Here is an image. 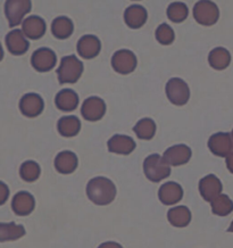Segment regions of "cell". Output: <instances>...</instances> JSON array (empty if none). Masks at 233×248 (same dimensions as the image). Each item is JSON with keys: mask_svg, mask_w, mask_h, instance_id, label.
Returning <instances> with one entry per match:
<instances>
[{"mask_svg": "<svg viewBox=\"0 0 233 248\" xmlns=\"http://www.w3.org/2000/svg\"><path fill=\"white\" fill-rule=\"evenodd\" d=\"M88 198L93 204L105 206L110 204L116 197V187L114 182L104 177L91 179L87 186Z\"/></svg>", "mask_w": 233, "mask_h": 248, "instance_id": "1", "label": "cell"}, {"mask_svg": "<svg viewBox=\"0 0 233 248\" xmlns=\"http://www.w3.org/2000/svg\"><path fill=\"white\" fill-rule=\"evenodd\" d=\"M143 172L152 182H160L171 175V168L162 156L152 154L143 162Z\"/></svg>", "mask_w": 233, "mask_h": 248, "instance_id": "2", "label": "cell"}, {"mask_svg": "<svg viewBox=\"0 0 233 248\" xmlns=\"http://www.w3.org/2000/svg\"><path fill=\"white\" fill-rule=\"evenodd\" d=\"M83 73V64L74 55L63 57L60 67L57 70V76L60 83H75Z\"/></svg>", "mask_w": 233, "mask_h": 248, "instance_id": "3", "label": "cell"}, {"mask_svg": "<svg viewBox=\"0 0 233 248\" xmlns=\"http://www.w3.org/2000/svg\"><path fill=\"white\" fill-rule=\"evenodd\" d=\"M32 7L29 0H8L5 4V14L8 19L9 27L14 28L23 23V17L30 13Z\"/></svg>", "mask_w": 233, "mask_h": 248, "instance_id": "4", "label": "cell"}, {"mask_svg": "<svg viewBox=\"0 0 233 248\" xmlns=\"http://www.w3.org/2000/svg\"><path fill=\"white\" fill-rule=\"evenodd\" d=\"M166 94L170 102L174 105L183 106L188 103L190 98V90L188 84L182 79L173 78L166 84Z\"/></svg>", "mask_w": 233, "mask_h": 248, "instance_id": "5", "label": "cell"}, {"mask_svg": "<svg viewBox=\"0 0 233 248\" xmlns=\"http://www.w3.org/2000/svg\"><path fill=\"white\" fill-rule=\"evenodd\" d=\"M193 17L199 24L214 25L219 17L218 7L212 1H198L193 7Z\"/></svg>", "mask_w": 233, "mask_h": 248, "instance_id": "6", "label": "cell"}, {"mask_svg": "<svg viewBox=\"0 0 233 248\" xmlns=\"http://www.w3.org/2000/svg\"><path fill=\"white\" fill-rule=\"evenodd\" d=\"M111 66L117 73L130 74L136 70L137 67V57L131 50L127 49H121L113 55L111 58Z\"/></svg>", "mask_w": 233, "mask_h": 248, "instance_id": "7", "label": "cell"}, {"mask_svg": "<svg viewBox=\"0 0 233 248\" xmlns=\"http://www.w3.org/2000/svg\"><path fill=\"white\" fill-rule=\"evenodd\" d=\"M208 148L218 157H228L233 149V140L230 133L217 132L208 140Z\"/></svg>", "mask_w": 233, "mask_h": 248, "instance_id": "8", "label": "cell"}, {"mask_svg": "<svg viewBox=\"0 0 233 248\" xmlns=\"http://www.w3.org/2000/svg\"><path fill=\"white\" fill-rule=\"evenodd\" d=\"M105 113H106V104L99 97H89L82 104V116L90 122H96L103 119Z\"/></svg>", "mask_w": 233, "mask_h": 248, "instance_id": "9", "label": "cell"}, {"mask_svg": "<svg viewBox=\"0 0 233 248\" xmlns=\"http://www.w3.org/2000/svg\"><path fill=\"white\" fill-rule=\"evenodd\" d=\"M57 57L49 48H39L32 54L31 64L38 72H49L55 67Z\"/></svg>", "mask_w": 233, "mask_h": 248, "instance_id": "10", "label": "cell"}, {"mask_svg": "<svg viewBox=\"0 0 233 248\" xmlns=\"http://www.w3.org/2000/svg\"><path fill=\"white\" fill-rule=\"evenodd\" d=\"M45 108V103L41 96L37 93H26L19 102V109L28 117L39 116Z\"/></svg>", "mask_w": 233, "mask_h": 248, "instance_id": "11", "label": "cell"}, {"mask_svg": "<svg viewBox=\"0 0 233 248\" xmlns=\"http://www.w3.org/2000/svg\"><path fill=\"white\" fill-rule=\"evenodd\" d=\"M223 189L222 182L214 174L206 175L199 181V191L200 195L206 202H212L215 200L217 196L221 195Z\"/></svg>", "mask_w": 233, "mask_h": 248, "instance_id": "12", "label": "cell"}, {"mask_svg": "<svg viewBox=\"0 0 233 248\" xmlns=\"http://www.w3.org/2000/svg\"><path fill=\"white\" fill-rule=\"evenodd\" d=\"M191 149L186 145H175L170 147L167 151L164 153L163 158L169 165L180 166L186 164L191 158Z\"/></svg>", "mask_w": 233, "mask_h": 248, "instance_id": "13", "label": "cell"}, {"mask_svg": "<svg viewBox=\"0 0 233 248\" xmlns=\"http://www.w3.org/2000/svg\"><path fill=\"white\" fill-rule=\"evenodd\" d=\"M46 29H47V25L40 16H29L22 23V32L32 40H38L44 37Z\"/></svg>", "mask_w": 233, "mask_h": 248, "instance_id": "14", "label": "cell"}, {"mask_svg": "<svg viewBox=\"0 0 233 248\" xmlns=\"http://www.w3.org/2000/svg\"><path fill=\"white\" fill-rule=\"evenodd\" d=\"M77 48L81 57L85 58V60H91V58L97 57L98 54L100 53L101 44L96 35L87 34L78 40Z\"/></svg>", "mask_w": 233, "mask_h": 248, "instance_id": "15", "label": "cell"}, {"mask_svg": "<svg viewBox=\"0 0 233 248\" xmlns=\"http://www.w3.org/2000/svg\"><path fill=\"white\" fill-rule=\"evenodd\" d=\"M35 207L34 197L28 191H19L12 201V208L15 214L19 217H26L31 214Z\"/></svg>", "mask_w": 233, "mask_h": 248, "instance_id": "16", "label": "cell"}, {"mask_svg": "<svg viewBox=\"0 0 233 248\" xmlns=\"http://www.w3.org/2000/svg\"><path fill=\"white\" fill-rule=\"evenodd\" d=\"M6 46L9 53L15 56H21L29 50L30 44L21 30H13L6 35Z\"/></svg>", "mask_w": 233, "mask_h": 248, "instance_id": "17", "label": "cell"}, {"mask_svg": "<svg viewBox=\"0 0 233 248\" xmlns=\"http://www.w3.org/2000/svg\"><path fill=\"white\" fill-rule=\"evenodd\" d=\"M108 151L120 155H129L136 149V142L131 137L115 135L108 140Z\"/></svg>", "mask_w": 233, "mask_h": 248, "instance_id": "18", "label": "cell"}, {"mask_svg": "<svg viewBox=\"0 0 233 248\" xmlns=\"http://www.w3.org/2000/svg\"><path fill=\"white\" fill-rule=\"evenodd\" d=\"M158 197L163 204L174 205L182 200L183 189L176 182H166L159 188Z\"/></svg>", "mask_w": 233, "mask_h": 248, "instance_id": "19", "label": "cell"}, {"mask_svg": "<svg viewBox=\"0 0 233 248\" xmlns=\"http://www.w3.org/2000/svg\"><path fill=\"white\" fill-rule=\"evenodd\" d=\"M147 17H148V14H147L146 8L140 5L130 6L124 13V21L131 29H140L143 27Z\"/></svg>", "mask_w": 233, "mask_h": 248, "instance_id": "20", "label": "cell"}, {"mask_svg": "<svg viewBox=\"0 0 233 248\" xmlns=\"http://www.w3.org/2000/svg\"><path fill=\"white\" fill-rule=\"evenodd\" d=\"M78 157L73 152L64 151L56 156L55 168L62 174H71L78 168Z\"/></svg>", "mask_w": 233, "mask_h": 248, "instance_id": "21", "label": "cell"}, {"mask_svg": "<svg viewBox=\"0 0 233 248\" xmlns=\"http://www.w3.org/2000/svg\"><path fill=\"white\" fill-rule=\"evenodd\" d=\"M55 104L60 110L63 112H72L78 105V93L72 89H63L56 94Z\"/></svg>", "mask_w": 233, "mask_h": 248, "instance_id": "22", "label": "cell"}, {"mask_svg": "<svg viewBox=\"0 0 233 248\" xmlns=\"http://www.w3.org/2000/svg\"><path fill=\"white\" fill-rule=\"evenodd\" d=\"M167 218L173 227L185 228L191 221V212L186 206H176L169 211Z\"/></svg>", "mask_w": 233, "mask_h": 248, "instance_id": "23", "label": "cell"}, {"mask_svg": "<svg viewBox=\"0 0 233 248\" xmlns=\"http://www.w3.org/2000/svg\"><path fill=\"white\" fill-rule=\"evenodd\" d=\"M57 129L61 136L65 138H72L80 132L81 122L77 116H64L58 121Z\"/></svg>", "mask_w": 233, "mask_h": 248, "instance_id": "24", "label": "cell"}, {"mask_svg": "<svg viewBox=\"0 0 233 248\" xmlns=\"http://www.w3.org/2000/svg\"><path fill=\"white\" fill-rule=\"evenodd\" d=\"M74 31L73 22L66 16H60L55 18L51 24V32L55 38L57 39H67L70 38Z\"/></svg>", "mask_w": 233, "mask_h": 248, "instance_id": "25", "label": "cell"}, {"mask_svg": "<svg viewBox=\"0 0 233 248\" xmlns=\"http://www.w3.org/2000/svg\"><path fill=\"white\" fill-rule=\"evenodd\" d=\"M208 62H209V65H211L213 68L222 71L230 65V62H231V55H230V53L225 48H222V47L214 48L211 53H209Z\"/></svg>", "mask_w": 233, "mask_h": 248, "instance_id": "26", "label": "cell"}, {"mask_svg": "<svg viewBox=\"0 0 233 248\" xmlns=\"http://www.w3.org/2000/svg\"><path fill=\"white\" fill-rule=\"evenodd\" d=\"M25 234V229L22 224L0 223V241L5 243L9 240H17Z\"/></svg>", "mask_w": 233, "mask_h": 248, "instance_id": "27", "label": "cell"}, {"mask_svg": "<svg viewBox=\"0 0 233 248\" xmlns=\"http://www.w3.org/2000/svg\"><path fill=\"white\" fill-rule=\"evenodd\" d=\"M133 131L139 139L150 140L154 138V136L156 133V124L152 119L146 117V119L140 120L134 125Z\"/></svg>", "mask_w": 233, "mask_h": 248, "instance_id": "28", "label": "cell"}, {"mask_svg": "<svg viewBox=\"0 0 233 248\" xmlns=\"http://www.w3.org/2000/svg\"><path fill=\"white\" fill-rule=\"evenodd\" d=\"M212 211L218 217H226L233 211V202L226 195L221 194L212 202Z\"/></svg>", "mask_w": 233, "mask_h": 248, "instance_id": "29", "label": "cell"}, {"mask_svg": "<svg viewBox=\"0 0 233 248\" xmlns=\"http://www.w3.org/2000/svg\"><path fill=\"white\" fill-rule=\"evenodd\" d=\"M41 169L34 161H26L21 165L19 175L26 182H34L40 177Z\"/></svg>", "mask_w": 233, "mask_h": 248, "instance_id": "30", "label": "cell"}, {"mask_svg": "<svg viewBox=\"0 0 233 248\" xmlns=\"http://www.w3.org/2000/svg\"><path fill=\"white\" fill-rule=\"evenodd\" d=\"M189 11L183 2H173L167 8V17L174 23H181L188 17Z\"/></svg>", "mask_w": 233, "mask_h": 248, "instance_id": "31", "label": "cell"}, {"mask_svg": "<svg viewBox=\"0 0 233 248\" xmlns=\"http://www.w3.org/2000/svg\"><path fill=\"white\" fill-rule=\"evenodd\" d=\"M174 31L173 29L170 27L166 23H163L160 24L156 30V39L159 44L162 45H171L174 41Z\"/></svg>", "mask_w": 233, "mask_h": 248, "instance_id": "32", "label": "cell"}, {"mask_svg": "<svg viewBox=\"0 0 233 248\" xmlns=\"http://www.w3.org/2000/svg\"><path fill=\"white\" fill-rule=\"evenodd\" d=\"M98 248H123L122 245L119 243H115V241H107V243L101 244Z\"/></svg>", "mask_w": 233, "mask_h": 248, "instance_id": "33", "label": "cell"}, {"mask_svg": "<svg viewBox=\"0 0 233 248\" xmlns=\"http://www.w3.org/2000/svg\"><path fill=\"white\" fill-rule=\"evenodd\" d=\"M0 187H1L2 189V197L1 200H0V204H5L6 200H7V196H8V189L7 187H6V185L4 184V182H0Z\"/></svg>", "mask_w": 233, "mask_h": 248, "instance_id": "34", "label": "cell"}, {"mask_svg": "<svg viewBox=\"0 0 233 248\" xmlns=\"http://www.w3.org/2000/svg\"><path fill=\"white\" fill-rule=\"evenodd\" d=\"M226 166H228L229 171L233 173V153H231V154L226 157Z\"/></svg>", "mask_w": 233, "mask_h": 248, "instance_id": "35", "label": "cell"}, {"mask_svg": "<svg viewBox=\"0 0 233 248\" xmlns=\"http://www.w3.org/2000/svg\"><path fill=\"white\" fill-rule=\"evenodd\" d=\"M228 231H229V232H233V221H232L231 226H230V227H229V229H228Z\"/></svg>", "mask_w": 233, "mask_h": 248, "instance_id": "36", "label": "cell"}, {"mask_svg": "<svg viewBox=\"0 0 233 248\" xmlns=\"http://www.w3.org/2000/svg\"><path fill=\"white\" fill-rule=\"evenodd\" d=\"M231 136H232V140H233V130H232V133H231Z\"/></svg>", "mask_w": 233, "mask_h": 248, "instance_id": "37", "label": "cell"}]
</instances>
